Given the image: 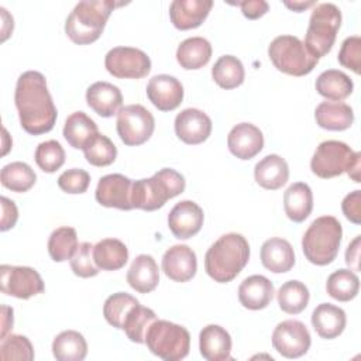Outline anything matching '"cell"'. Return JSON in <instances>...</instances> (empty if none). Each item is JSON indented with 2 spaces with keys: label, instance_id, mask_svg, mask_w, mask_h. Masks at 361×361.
I'll use <instances>...</instances> for the list:
<instances>
[{
  "label": "cell",
  "instance_id": "6da1fadb",
  "mask_svg": "<svg viewBox=\"0 0 361 361\" xmlns=\"http://www.w3.org/2000/svg\"><path fill=\"white\" fill-rule=\"evenodd\" d=\"M14 102L21 127L32 135L48 133L56 121V107L41 72L27 71L17 79Z\"/></svg>",
  "mask_w": 361,
  "mask_h": 361
},
{
  "label": "cell",
  "instance_id": "7a4b0ae2",
  "mask_svg": "<svg viewBox=\"0 0 361 361\" xmlns=\"http://www.w3.org/2000/svg\"><path fill=\"white\" fill-rule=\"evenodd\" d=\"M250 259V245L244 235L228 233L214 241L204 255L207 275L219 283L233 281Z\"/></svg>",
  "mask_w": 361,
  "mask_h": 361
},
{
  "label": "cell",
  "instance_id": "3957f363",
  "mask_svg": "<svg viewBox=\"0 0 361 361\" xmlns=\"http://www.w3.org/2000/svg\"><path fill=\"white\" fill-rule=\"evenodd\" d=\"M186 182L182 173L172 168H162L151 178L133 182L131 204L133 209L152 212L161 209L166 200L180 195Z\"/></svg>",
  "mask_w": 361,
  "mask_h": 361
},
{
  "label": "cell",
  "instance_id": "277c9868",
  "mask_svg": "<svg viewBox=\"0 0 361 361\" xmlns=\"http://www.w3.org/2000/svg\"><path fill=\"white\" fill-rule=\"evenodd\" d=\"M118 3L111 0L79 1L65 21L66 35L79 45L94 42L103 32L106 21Z\"/></svg>",
  "mask_w": 361,
  "mask_h": 361
},
{
  "label": "cell",
  "instance_id": "5b68a950",
  "mask_svg": "<svg viewBox=\"0 0 361 361\" xmlns=\"http://www.w3.org/2000/svg\"><path fill=\"white\" fill-rule=\"evenodd\" d=\"M343 228L334 216H322L312 221L302 237L306 259L314 265L331 264L341 244Z\"/></svg>",
  "mask_w": 361,
  "mask_h": 361
},
{
  "label": "cell",
  "instance_id": "8992f818",
  "mask_svg": "<svg viewBox=\"0 0 361 361\" xmlns=\"http://www.w3.org/2000/svg\"><path fill=\"white\" fill-rule=\"evenodd\" d=\"M360 158L361 154L353 151L345 142L327 140L319 144L316 148L312 161L310 169L312 172L323 179L338 176L344 172L354 182L360 180Z\"/></svg>",
  "mask_w": 361,
  "mask_h": 361
},
{
  "label": "cell",
  "instance_id": "52a82bcc",
  "mask_svg": "<svg viewBox=\"0 0 361 361\" xmlns=\"http://www.w3.org/2000/svg\"><path fill=\"white\" fill-rule=\"evenodd\" d=\"M341 25V11L333 3H319L310 14L309 27L305 35L307 51L317 59L330 52L337 31Z\"/></svg>",
  "mask_w": 361,
  "mask_h": 361
},
{
  "label": "cell",
  "instance_id": "ba28073f",
  "mask_svg": "<svg viewBox=\"0 0 361 361\" xmlns=\"http://www.w3.org/2000/svg\"><path fill=\"white\" fill-rule=\"evenodd\" d=\"M145 344L154 355L165 361H179L189 354L190 334L180 324L157 319L145 334Z\"/></svg>",
  "mask_w": 361,
  "mask_h": 361
},
{
  "label": "cell",
  "instance_id": "9c48e42d",
  "mask_svg": "<svg viewBox=\"0 0 361 361\" xmlns=\"http://www.w3.org/2000/svg\"><path fill=\"white\" fill-rule=\"evenodd\" d=\"M268 55L274 66L292 76H305L313 71L319 59L314 58L298 37L279 35L268 47Z\"/></svg>",
  "mask_w": 361,
  "mask_h": 361
},
{
  "label": "cell",
  "instance_id": "30bf717a",
  "mask_svg": "<svg viewBox=\"0 0 361 361\" xmlns=\"http://www.w3.org/2000/svg\"><path fill=\"white\" fill-rule=\"evenodd\" d=\"M117 134L128 145H141L149 140L155 128V120L149 110L141 104H128L117 113Z\"/></svg>",
  "mask_w": 361,
  "mask_h": 361
},
{
  "label": "cell",
  "instance_id": "8fae6325",
  "mask_svg": "<svg viewBox=\"0 0 361 361\" xmlns=\"http://www.w3.org/2000/svg\"><path fill=\"white\" fill-rule=\"evenodd\" d=\"M104 66L114 78L141 79L149 73L151 59L138 48L116 47L106 54Z\"/></svg>",
  "mask_w": 361,
  "mask_h": 361
},
{
  "label": "cell",
  "instance_id": "7c38bea8",
  "mask_svg": "<svg viewBox=\"0 0 361 361\" xmlns=\"http://www.w3.org/2000/svg\"><path fill=\"white\" fill-rule=\"evenodd\" d=\"M0 283L3 293L18 299H30L45 289L41 275L31 267L3 264L0 267Z\"/></svg>",
  "mask_w": 361,
  "mask_h": 361
},
{
  "label": "cell",
  "instance_id": "4fadbf2b",
  "mask_svg": "<svg viewBox=\"0 0 361 361\" xmlns=\"http://www.w3.org/2000/svg\"><path fill=\"white\" fill-rule=\"evenodd\" d=\"M310 333L299 320H283L276 324L272 333L274 348L286 358H299L310 348Z\"/></svg>",
  "mask_w": 361,
  "mask_h": 361
},
{
  "label": "cell",
  "instance_id": "5bb4252c",
  "mask_svg": "<svg viewBox=\"0 0 361 361\" xmlns=\"http://www.w3.org/2000/svg\"><path fill=\"white\" fill-rule=\"evenodd\" d=\"M133 180L121 173H109L99 179L94 197L104 207L131 210Z\"/></svg>",
  "mask_w": 361,
  "mask_h": 361
},
{
  "label": "cell",
  "instance_id": "9a60e30c",
  "mask_svg": "<svg viewBox=\"0 0 361 361\" xmlns=\"http://www.w3.org/2000/svg\"><path fill=\"white\" fill-rule=\"evenodd\" d=\"M203 219V210L197 203L192 200H182L169 212L168 226L176 238L186 240L200 231Z\"/></svg>",
  "mask_w": 361,
  "mask_h": 361
},
{
  "label": "cell",
  "instance_id": "2e32d148",
  "mask_svg": "<svg viewBox=\"0 0 361 361\" xmlns=\"http://www.w3.org/2000/svg\"><path fill=\"white\" fill-rule=\"evenodd\" d=\"M149 102L161 111L175 110L183 100L182 83L171 75H155L147 85Z\"/></svg>",
  "mask_w": 361,
  "mask_h": 361
},
{
  "label": "cell",
  "instance_id": "e0dca14e",
  "mask_svg": "<svg viewBox=\"0 0 361 361\" xmlns=\"http://www.w3.org/2000/svg\"><path fill=\"white\" fill-rule=\"evenodd\" d=\"M175 133L186 144H200L212 133V120L199 109H185L175 117Z\"/></svg>",
  "mask_w": 361,
  "mask_h": 361
},
{
  "label": "cell",
  "instance_id": "ac0fdd59",
  "mask_svg": "<svg viewBox=\"0 0 361 361\" xmlns=\"http://www.w3.org/2000/svg\"><path fill=\"white\" fill-rule=\"evenodd\" d=\"M196 269V254L189 245H172L162 255V271L175 282H188L195 276Z\"/></svg>",
  "mask_w": 361,
  "mask_h": 361
},
{
  "label": "cell",
  "instance_id": "d6986e66",
  "mask_svg": "<svg viewBox=\"0 0 361 361\" xmlns=\"http://www.w3.org/2000/svg\"><path fill=\"white\" fill-rule=\"evenodd\" d=\"M230 152L240 159H251L264 147V135L261 130L251 123L235 124L227 137Z\"/></svg>",
  "mask_w": 361,
  "mask_h": 361
},
{
  "label": "cell",
  "instance_id": "ffe728a7",
  "mask_svg": "<svg viewBox=\"0 0 361 361\" xmlns=\"http://www.w3.org/2000/svg\"><path fill=\"white\" fill-rule=\"evenodd\" d=\"M212 7V0H173L169 4V18L178 30H192L206 20Z\"/></svg>",
  "mask_w": 361,
  "mask_h": 361
},
{
  "label": "cell",
  "instance_id": "44dd1931",
  "mask_svg": "<svg viewBox=\"0 0 361 361\" xmlns=\"http://www.w3.org/2000/svg\"><path fill=\"white\" fill-rule=\"evenodd\" d=\"M87 106L102 117L117 114L123 106L121 90L109 82L100 80L92 83L86 90Z\"/></svg>",
  "mask_w": 361,
  "mask_h": 361
},
{
  "label": "cell",
  "instance_id": "7402d4cb",
  "mask_svg": "<svg viewBox=\"0 0 361 361\" xmlns=\"http://www.w3.org/2000/svg\"><path fill=\"white\" fill-rule=\"evenodd\" d=\"M274 283L264 275L247 276L238 286V300L250 310L265 309L274 298Z\"/></svg>",
  "mask_w": 361,
  "mask_h": 361
},
{
  "label": "cell",
  "instance_id": "603a6c76",
  "mask_svg": "<svg viewBox=\"0 0 361 361\" xmlns=\"http://www.w3.org/2000/svg\"><path fill=\"white\" fill-rule=\"evenodd\" d=\"M199 350L207 361H226L231 355V337L219 324H207L199 334Z\"/></svg>",
  "mask_w": 361,
  "mask_h": 361
},
{
  "label": "cell",
  "instance_id": "cb8c5ba5",
  "mask_svg": "<svg viewBox=\"0 0 361 361\" xmlns=\"http://www.w3.org/2000/svg\"><path fill=\"white\" fill-rule=\"evenodd\" d=\"M261 262L274 274L290 271L295 265V252L290 243L279 237L268 238L261 247Z\"/></svg>",
  "mask_w": 361,
  "mask_h": 361
},
{
  "label": "cell",
  "instance_id": "d4e9b609",
  "mask_svg": "<svg viewBox=\"0 0 361 361\" xmlns=\"http://www.w3.org/2000/svg\"><path fill=\"white\" fill-rule=\"evenodd\" d=\"M345 312L331 303H320L312 313V326L322 338H336L345 329Z\"/></svg>",
  "mask_w": 361,
  "mask_h": 361
},
{
  "label": "cell",
  "instance_id": "484cf974",
  "mask_svg": "<svg viewBox=\"0 0 361 361\" xmlns=\"http://www.w3.org/2000/svg\"><path fill=\"white\" fill-rule=\"evenodd\" d=\"M128 285L138 293H148L158 286L159 269L152 255L140 254L127 271Z\"/></svg>",
  "mask_w": 361,
  "mask_h": 361
},
{
  "label": "cell",
  "instance_id": "4316f807",
  "mask_svg": "<svg viewBox=\"0 0 361 361\" xmlns=\"http://www.w3.org/2000/svg\"><path fill=\"white\" fill-rule=\"evenodd\" d=\"M254 178L261 188L268 190H276L288 182V162L278 154H269L255 164Z\"/></svg>",
  "mask_w": 361,
  "mask_h": 361
},
{
  "label": "cell",
  "instance_id": "83f0119b",
  "mask_svg": "<svg viewBox=\"0 0 361 361\" xmlns=\"http://www.w3.org/2000/svg\"><path fill=\"white\" fill-rule=\"evenodd\" d=\"M314 118L319 127L330 131H343L351 127L354 121L353 107L343 102H322L314 110Z\"/></svg>",
  "mask_w": 361,
  "mask_h": 361
},
{
  "label": "cell",
  "instance_id": "f1b7e54d",
  "mask_svg": "<svg viewBox=\"0 0 361 361\" xmlns=\"http://www.w3.org/2000/svg\"><path fill=\"white\" fill-rule=\"evenodd\" d=\"M283 209L286 216L295 221H305L313 209V193L307 183H292L283 193Z\"/></svg>",
  "mask_w": 361,
  "mask_h": 361
},
{
  "label": "cell",
  "instance_id": "f546056e",
  "mask_svg": "<svg viewBox=\"0 0 361 361\" xmlns=\"http://www.w3.org/2000/svg\"><path fill=\"white\" fill-rule=\"evenodd\" d=\"M93 259L102 271H117L127 264L128 250L117 238H104L93 247Z\"/></svg>",
  "mask_w": 361,
  "mask_h": 361
},
{
  "label": "cell",
  "instance_id": "4dcf8cb0",
  "mask_svg": "<svg viewBox=\"0 0 361 361\" xmlns=\"http://www.w3.org/2000/svg\"><path fill=\"white\" fill-rule=\"evenodd\" d=\"M212 56V45L203 37L183 39L176 49V61L183 69H200Z\"/></svg>",
  "mask_w": 361,
  "mask_h": 361
},
{
  "label": "cell",
  "instance_id": "1f68e13d",
  "mask_svg": "<svg viewBox=\"0 0 361 361\" xmlns=\"http://www.w3.org/2000/svg\"><path fill=\"white\" fill-rule=\"evenodd\" d=\"M316 90L327 100L341 102L353 93L354 85L350 76L338 69H327L316 79Z\"/></svg>",
  "mask_w": 361,
  "mask_h": 361
},
{
  "label": "cell",
  "instance_id": "d6a6232c",
  "mask_svg": "<svg viewBox=\"0 0 361 361\" xmlns=\"http://www.w3.org/2000/svg\"><path fill=\"white\" fill-rule=\"evenodd\" d=\"M97 133V124L83 111H75L65 120L63 137L72 148L83 149Z\"/></svg>",
  "mask_w": 361,
  "mask_h": 361
},
{
  "label": "cell",
  "instance_id": "836d02e7",
  "mask_svg": "<svg viewBox=\"0 0 361 361\" xmlns=\"http://www.w3.org/2000/svg\"><path fill=\"white\" fill-rule=\"evenodd\" d=\"M52 354L58 361H82L87 354V343L76 330H65L52 341Z\"/></svg>",
  "mask_w": 361,
  "mask_h": 361
},
{
  "label": "cell",
  "instance_id": "e575fe53",
  "mask_svg": "<svg viewBox=\"0 0 361 361\" xmlns=\"http://www.w3.org/2000/svg\"><path fill=\"white\" fill-rule=\"evenodd\" d=\"M245 71L243 62L234 55L220 56L213 68L212 78L223 89H234L244 82Z\"/></svg>",
  "mask_w": 361,
  "mask_h": 361
},
{
  "label": "cell",
  "instance_id": "d590c367",
  "mask_svg": "<svg viewBox=\"0 0 361 361\" xmlns=\"http://www.w3.org/2000/svg\"><path fill=\"white\" fill-rule=\"evenodd\" d=\"M309 289L300 281H286L276 292L279 307L289 314H298L303 312L309 303Z\"/></svg>",
  "mask_w": 361,
  "mask_h": 361
},
{
  "label": "cell",
  "instance_id": "8d00e7d4",
  "mask_svg": "<svg viewBox=\"0 0 361 361\" xmlns=\"http://www.w3.org/2000/svg\"><path fill=\"white\" fill-rule=\"evenodd\" d=\"M0 180L4 188L17 193H23L34 186L37 175L28 164L16 161L3 166Z\"/></svg>",
  "mask_w": 361,
  "mask_h": 361
},
{
  "label": "cell",
  "instance_id": "74e56055",
  "mask_svg": "<svg viewBox=\"0 0 361 361\" xmlns=\"http://www.w3.org/2000/svg\"><path fill=\"white\" fill-rule=\"evenodd\" d=\"M360 289V279L357 274L351 269H337L334 271L326 282L327 293L340 302H348L354 299Z\"/></svg>",
  "mask_w": 361,
  "mask_h": 361
},
{
  "label": "cell",
  "instance_id": "f35d334b",
  "mask_svg": "<svg viewBox=\"0 0 361 361\" xmlns=\"http://www.w3.org/2000/svg\"><path fill=\"white\" fill-rule=\"evenodd\" d=\"M157 320V314L152 309L141 306L140 303L135 305L127 314L123 329L127 337L137 344L145 343V334L149 326Z\"/></svg>",
  "mask_w": 361,
  "mask_h": 361
},
{
  "label": "cell",
  "instance_id": "ab89813d",
  "mask_svg": "<svg viewBox=\"0 0 361 361\" xmlns=\"http://www.w3.org/2000/svg\"><path fill=\"white\" fill-rule=\"evenodd\" d=\"M78 234L73 227L62 226L54 230L48 240V252L55 262L68 261L78 250Z\"/></svg>",
  "mask_w": 361,
  "mask_h": 361
},
{
  "label": "cell",
  "instance_id": "60d3db41",
  "mask_svg": "<svg viewBox=\"0 0 361 361\" xmlns=\"http://www.w3.org/2000/svg\"><path fill=\"white\" fill-rule=\"evenodd\" d=\"M86 161L93 166H107L116 161L117 148L114 142L104 134L97 133L85 147Z\"/></svg>",
  "mask_w": 361,
  "mask_h": 361
},
{
  "label": "cell",
  "instance_id": "b9f144b4",
  "mask_svg": "<svg viewBox=\"0 0 361 361\" xmlns=\"http://www.w3.org/2000/svg\"><path fill=\"white\" fill-rule=\"evenodd\" d=\"M140 302L126 293V292H117L110 295L104 305H103V316L109 324H111L116 329H123V323L128 314V312L138 305Z\"/></svg>",
  "mask_w": 361,
  "mask_h": 361
},
{
  "label": "cell",
  "instance_id": "7bdbcfd3",
  "mask_svg": "<svg viewBox=\"0 0 361 361\" xmlns=\"http://www.w3.org/2000/svg\"><path fill=\"white\" fill-rule=\"evenodd\" d=\"M37 165L48 173L58 171L65 162V149L56 140L39 142L34 154Z\"/></svg>",
  "mask_w": 361,
  "mask_h": 361
},
{
  "label": "cell",
  "instance_id": "ee69618b",
  "mask_svg": "<svg viewBox=\"0 0 361 361\" xmlns=\"http://www.w3.org/2000/svg\"><path fill=\"white\" fill-rule=\"evenodd\" d=\"M0 358L3 361H31L34 360V348L31 341L21 334H8L1 338Z\"/></svg>",
  "mask_w": 361,
  "mask_h": 361
},
{
  "label": "cell",
  "instance_id": "f6af8a7d",
  "mask_svg": "<svg viewBox=\"0 0 361 361\" xmlns=\"http://www.w3.org/2000/svg\"><path fill=\"white\" fill-rule=\"evenodd\" d=\"M93 247L90 243L85 241L78 245V250L69 259L71 268L76 276L90 278L99 274V268L93 259Z\"/></svg>",
  "mask_w": 361,
  "mask_h": 361
},
{
  "label": "cell",
  "instance_id": "bcb514c9",
  "mask_svg": "<svg viewBox=\"0 0 361 361\" xmlns=\"http://www.w3.org/2000/svg\"><path fill=\"white\" fill-rule=\"evenodd\" d=\"M89 183H90V175L87 173V171L80 168L68 169L62 172L58 178V186L63 192L72 193V195L85 193L89 188Z\"/></svg>",
  "mask_w": 361,
  "mask_h": 361
},
{
  "label": "cell",
  "instance_id": "7dc6e473",
  "mask_svg": "<svg viewBox=\"0 0 361 361\" xmlns=\"http://www.w3.org/2000/svg\"><path fill=\"white\" fill-rule=\"evenodd\" d=\"M337 59L340 65L358 75L361 65V38L358 35L347 37L341 44Z\"/></svg>",
  "mask_w": 361,
  "mask_h": 361
},
{
  "label": "cell",
  "instance_id": "c3c4849f",
  "mask_svg": "<svg viewBox=\"0 0 361 361\" xmlns=\"http://www.w3.org/2000/svg\"><path fill=\"white\" fill-rule=\"evenodd\" d=\"M344 216L354 224L361 223V192L354 190L348 193L341 203Z\"/></svg>",
  "mask_w": 361,
  "mask_h": 361
},
{
  "label": "cell",
  "instance_id": "681fc988",
  "mask_svg": "<svg viewBox=\"0 0 361 361\" xmlns=\"http://www.w3.org/2000/svg\"><path fill=\"white\" fill-rule=\"evenodd\" d=\"M230 4L238 6L241 8L243 14L250 20L259 18L269 8V6L265 0H245V1H235V3H230Z\"/></svg>",
  "mask_w": 361,
  "mask_h": 361
},
{
  "label": "cell",
  "instance_id": "f907efd6",
  "mask_svg": "<svg viewBox=\"0 0 361 361\" xmlns=\"http://www.w3.org/2000/svg\"><path fill=\"white\" fill-rule=\"evenodd\" d=\"M1 210H3V214H1L0 230L6 231L16 226L17 219H18V210H17L16 203L6 196H1Z\"/></svg>",
  "mask_w": 361,
  "mask_h": 361
},
{
  "label": "cell",
  "instance_id": "816d5d0a",
  "mask_svg": "<svg viewBox=\"0 0 361 361\" xmlns=\"http://www.w3.org/2000/svg\"><path fill=\"white\" fill-rule=\"evenodd\" d=\"M360 235H355V238L348 244L345 250V264L353 268L351 271H358L360 269Z\"/></svg>",
  "mask_w": 361,
  "mask_h": 361
},
{
  "label": "cell",
  "instance_id": "f5cc1de1",
  "mask_svg": "<svg viewBox=\"0 0 361 361\" xmlns=\"http://www.w3.org/2000/svg\"><path fill=\"white\" fill-rule=\"evenodd\" d=\"M11 327H13V309L3 305L1 306V338L7 336Z\"/></svg>",
  "mask_w": 361,
  "mask_h": 361
},
{
  "label": "cell",
  "instance_id": "db71d44e",
  "mask_svg": "<svg viewBox=\"0 0 361 361\" xmlns=\"http://www.w3.org/2000/svg\"><path fill=\"white\" fill-rule=\"evenodd\" d=\"M283 4L288 8L299 13V11H303V10L309 8V7H312V6H316V1L314 0H307V1H283Z\"/></svg>",
  "mask_w": 361,
  "mask_h": 361
}]
</instances>
